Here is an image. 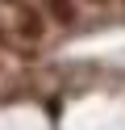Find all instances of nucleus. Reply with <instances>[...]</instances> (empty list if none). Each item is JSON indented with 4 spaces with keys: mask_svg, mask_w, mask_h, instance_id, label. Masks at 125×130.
Instances as JSON below:
<instances>
[{
    "mask_svg": "<svg viewBox=\"0 0 125 130\" xmlns=\"http://www.w3.org/2000/svg\"><path fill=\"white\" fill-rule=\"evenodd\" d=\"M88 4H108V0H88Z\"/></svg>",
    "mask_w": 125,
    "mask_h": 130,
    "instance_id": "2",
    "label": "nucleus"
},
{
    "mask_svg": "<svg viewBox=\"0 0 125 130\" xmlns=\"http://www.w3.org/2000/svg\"><path fill=\"white\" fill-rule=\"evenodd\" d=\"M42 13L58 25H71L75 21V0H42Z\"/></svg>",
    "mask_w": 125,
    "mask_h": 130,
    "instance_id": "1",
    "label": "nucleus"
}]
</instances>
